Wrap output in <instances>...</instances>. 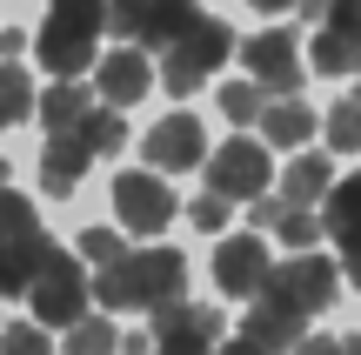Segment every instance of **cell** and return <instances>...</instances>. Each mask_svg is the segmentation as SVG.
<instances>
[{"label":"cell","mask_w":361,"mask_h":355,"mask_svg":"<svg viewBox=\"0 0 361 355\" xmlns=\"http://www.w3.org/2000/svg\"><path fill=\"white\" fill-rule=\"evenodd\" d=\"M147 88H154V67H147V54H141V47H114V54L101 61V101H107V107L141 101Z\"/></svg>","instance_id":"e0dca14e"},{"label":"cell","mask_w":361,"mask_h":355,"mask_svg":"<svg viewBox=\"0 0 361 355\" xmlns=\"http://www.w3.org/2000/svg\"><path fill=\"white\" fill-rule=\"evenodd\" d=\"M335 248H341V268H348V282L361 289V228H348V235H335Z\"/></svg>","instance_id":"d6a6232c"},{"label":"cell","mask_w":361,"mask_h":355,"mask_svg":"<svg viewBox=\"0 0 361 355\" xmlns=\"http://www.w3.org/2000/svg\"><path fill=\"white\" fill-rule=\"evenodd\" d=\"M247 7H261V13H295V0H247Z\"/></svg>","instance_id":"8d00e7d4"},{"label":"cell","mask_w":361,"mask_h":355,"mask_svg":"<svg viewBox=\"0 0 361 355\" xmlns=\"http://www.w3.org/2000/svg\"><path fill=\"white\" fill-rule=\"evenodd\" d=\"M268 174H274L268 148L234 134L221 155H207V195H221V201H255V195H268Z\"/></svg>","instance_id":"ba28073f"},{"label":"cell","mask_w":361,"mask_h":355,"mask_svg":"<svg viewBox=\"0 0 361 355\" xmlns=\"http://www.w3.org/2000/svg\"><path fill=\"white\" fill-rule=\"evenodd\" d=\"M308 47H314V74L355 80L361 74V0H328Z\"/></svg>","instance_id":"8992f818"},{"label":"cell","mask_w":361,"mask_h":355,"mask_svg":"<svg viewBox=\"0 0 361 355\" xmlns=\"http://www.w3.org/2000/svg\"><path fill=\"white\" fill-rule=\"evenodd\" d=\"M40 228V208L27 195H13L7 181H0V241H13V235H34Z\"/></svg>","instance_id":"4316f807"},{"label":"cell","mask_w":361,"mask_h":355,"mask_svg":"<svg viewBox=\"0 0 361 355\" xmlns=\"http://www.w3.org/2000/svg\"><path fill=\"white\" fill-rule=\"evenodd\" d=\"M87 302H94V282H87V268L74 262V255L54 241V255L40 262V275H34V289H27V308L40 315V329H67L74 315H87Z\"/></svg>","instance_id":"277c9868"},{"label":"cell","mask_w":361,"mask_h":355,"mask_svg":"<svg viewBox=\"0 0 361 355\" xmlns=\"http://www.w3.org/2000/svg\"><path fill=\"white\" fill-rule=\"evenodd\" d=\"M268 275H274V262H268V248H261V235H228L214 248V289L221 295H247V302H255Z\"/></svg>","instance_id":"7c38bea8"},{"label":"cell","mask_w":361,"mask_h":355,"mask_svg":"<svg viewBox=\"0 0 361 355\" xmlns=\"http://www.w3.org/2000/svg\"><path fill=\"white\" fill-rule=\"evenodd\" d=\"M328 235H348V228H361V174H348V181H335V201H328Z\"/></svg>","instance_id":"484cf974"},{"label":"cell","mask_w":361,"mask_h":355,"mask_svg":"<svg viewBox=\"0 0 361 355\" xmlns=\"http://www.w3.org/2000/svg\"><path fill=\"white\" fill-rule=\"evenodd\" d=\"M34 114V80L20 74V61H0V128H20V121Z\"/></svg>","instance_id":"7402d4cb"},{"label":"cell","mask_w":361,"mask_h":355,"mask_svg":"<svg viewBox=\"0 0 361 355\" xmlns=\"http://www.w3.org/2000/svg\"><path fill=\"white\" fill-rule=\"evenodd\" d=\"M261 134H268L274 148H301L314 134V114L301 107V94H268V107H261Z\"/></svg>","instance_id":"d6986e66"},{"label":"cell","mask_w":361,"mask_h":355,"mask_svg":"<svg viewBox=\"0 0 361 355\" xmlns=\"http://www.w3.org/2000/svg\"><path fill=\"white\" fill-rule=\"evenodd\" d=\"M201 80H207V74H201V67H188L180 54H168V61H161V88H168L174 101H180V94H194Z\"/></svg>","instance_id":"f546056e"},{"label":"cell","mask_w":361,"mask_h":355,"mask_svg":"<svg viewBox=\"0 0 361 355\" xmlns=\"http://www.w3.org/2000/svg\"><path fill=\"white\" fill-rule=\"evenodd\" d=\"M274 228H281L288 248H314V241H322V222H314L308 208H281V215H274Z\"/></svg>","instance_id":"f1b7e54d"},{"label":"cell","mask_w":361,"mask_h":355,"mask_svg":"<svg viewBox=\"0 0 361 355\" xmlns=\"http://www.w3.org/2000/svg\"><path fill=\"white\" fill-rule=\"evenodd\" d=\"M214 355H274V349L247 342V335H234V342H228V335H221V342H214Z\"/></svg>","instance_id":"d590c367"},{"label":"cell","mask_w":361,"mask_h":355,"mask_svg":"<svg viewBox=\"0 0 361 355\" xmlns=\"http://www.w3.org/2000/svg\"><path fill=\"white\" fill-rule=\"evenodd\" d=\"M241 335H247V342H261V349H274V355H288L301 335H308V308H295L274 282H261V295H255V308H247Z\"/></svg>","instance_id":"30bf717a"},{"label":"cell","mask_w":361,"mask_h":355,"mask_svg":"<svg viewBox=\"0 0 361 355\" xmlns=\"http://www.w3.org/2000/svg\"><path fill=\"white\" fill-rule=\"evenodd\" d=\"M188 289V262L174 248H141V255H121V262L101 268L94 282V302L107 315H128V308H161V302H180Z\"/></svg>","instance_id":"6da1fadb"},{"label":"cell","mask_w":361,"mask_h":355,"mask_svg":"<svg viewBox=\"0 0 361 355\" xmlns=\"http://www.w3.org/2000/svg\"><path fill=\"white\" fill-rule=\"evenodd\" d=\"M87 161H94V148L80 141L74 128L47 134V148H40V181H47V195H74V188L87 181Z\"/></svg>","instance_id":"5bb4252c"},{"label":"cell","mask_w":361,"mask_h":355,"mask_svg":"<svg viewBox=\"0 0 361 355\" xmlns=\"http://www.w3.org/2000/svg\"><path fill=\"white\" fill-rule=\"evenodd\" d=\"M0 181H7V155H0Z\"/></svg>","instance_id":"f35d334b"},{"label":"cell","mask_w":361,"mask_h":355,"mask_svg":"<svg viewBox=\"0 0 361 355\" xmlns=\"http://www.w3.org/2000/svg\"><path fill=\"white\" fill-rule=\"evenodd\" d=\"M0 355H54V342L40 322H13V329H0Z\"/></svg>","instance_id":"83f0119b"},{"label":"cell","mask_w":361,"mask_h":355,"mask_svg":"<svg viewBox=\"0 0 361 355\" xmlns=\"http://www.w3.org/2000/svg\"><path fill=\"white\" fill-rule=\"evenodd\" d=\"M221 342V315L201 302H161L154 308V349L161 355H214Z\"/></svg>","instance_id":"9c48e42d"},{"label":"cell","mask_w":361,"mask_h":355,"mask_svg":"<svg viewBox=\"0 0 361 355\" xmlns=\"http://www.w3.org/2000/svg\"><path fill=\"white\" fill-rule=\"evenodd\" d=\"M0 61H7V54H0Z\"/></svg>","instance_id":"ab89813d"},{"label":"cell","mask_w":361,"mask_h":355,"mask_svg":"<svg viewBox=\"0 0 361 355\" xmlns=\"http://www.w3.org/2000/svg\"><path fill=\"white\" fill-rule=\"evenodd\" d=\"M288 355H341V342H335V335H301Z\"/></svg>","instance_id":"e575fe53"},{"label":"cell","mask_w":361,"mask_h":355,"mask_svg":"<svg viewBox=\"0 0 361 355\" xmlns=\"http://www.w3.org/2000/svg\"><path fill=\"white\" fill-rule=\"evenodd\" d=\"M74 134L94 148V155H121V141H128V121H121V107H87V114L74 121Z\"/></svg>","instance_id":"44dd1931"},{"label":"cell","mask_w":361,"mask_h":355,"mask_svg":"<svg viewBox=\"0 0 361 355\" xmlns=\"http://www.w3.org/2000/svg\"><path fill=\"white\" fill-rule=\"evenodd\" d=\"M80 255H87V262H121L128 248H121L114 228H87V235H80Z\"/></svg>","instance_id":"4dcf8cb0"},{"label":"cell","mask_w":361,"mask_h":355,"mask_svg":"<svg viewBox=\"0 0 361 355\" xmlns=\"http://www.w3.org/2000/svg\"><path fill=\"white\" fill-rule=\"evenodd\" d=\"M328 148H335V155H361V94L335 101V114H328Z\"/></svg>","instance_id":"cb8c5ba5"},{"label":"cell","mask_w":361,"mask_h":355,"mask_svg":"<svg viewBox=\"0 0 361 355\" xmlns=\"http://www.w3.org/2000/svg\"><path fill=\"white\" fill-rule=\"evenodd\" d=\"M268 282H274L295 308H308V315L335 308V262H322V255H308V248H295V262H281Z\"/></svg>","instance_id":"4fadbf2b"},{"label":"cell","mask_w":361,"mask_h":355,"mask_svg":"<svg viewBox=\"0 0 361 355\" xmlns=\"http://www.w3.org/2000/svg\"><path fill=\"white\" fill-rule=\"evenodd\" d=\"M101 27H107V0H54L47 20H40V34H34V54L54 67V74H87Z\"/></svg>","instance_id":"7a4b0ae2"},{"label":"cell","mask_w":361,"mask_h":355,"mask_svg":"<svg viewBox=\"0 0 361 355\" xmlns=\"http://www.w3.org/2000/svg\"><path fill=\"white\" fill-rule=\"evenodd\" d=\"M341 355H361V335H341Z\"/></svg>","instance_id":"74e56055"},{"label":"cell","mask_w":361,"mask_h":355,"mask_svg":"<svg viewBox=\"0 0 361 355\" xmlns=\"http://www.w3.org/2000/svg\"><path fill=\"white\" fill-rule=\"evenodd\" d=\"M201 161H207V128L194 114H168V121L147 128V168L188 174V168H201Z\"/></svg>","instance_id":"8fae6325"},{"label":"cell","mask_w":361,"mask_h":355,"mask_svg":"<svg viewBox=\"0 0 361 355\" xmlns=\"http://www.w3.org/2000/svg\"><path fill=\"white\" fill-rule=\"evenodd\" d=\"M168 54H180V61L201 67V74H214V67H228V54H234V27L221 20V13H194L188 34H180Z\"/></svg>","instance_id":"9a60e30c"},{"label":"cell","mask_w":361,"mask_h":355,"mask_svg":"<svg viewBox=\"0 0 361 355\" xmlns=\"http://www.w3.org/2000/svg\"><path fill=\"white\" fill-rule=\"evenodd\" d=\"M188 222H194V228H207V235H221V228H228V201H221V195L188 201Z\"/></svg>","instance_id":"1f68e13d"},{"label":"cell","mask_w":361,"mask_h":355,"mask_svg":"<svg viewBox=\"0 0 361 355\" xmlns=\"http://www.w3.org/2000/svg\"><path fill=\"white\" fill-rule=\"evenodd\" d=\"M281 208H288L281 195H255V208H247V215H255V228H274V215H281Z\"/></svg>","instance_id":"836d02e7"},{"label":"cell","mask_w":361,"mask_h":355,"mask_svg":"<svg viewBox=\"0 0 361 355\" xmlns=\"http://www.w3.org/2000/svg\"><path fill=\"white\" fill-rule=\"evenodd\" d=\"M47 255H54V235H47V228H34V235H13V241H0V295H27Z\"/></svg>","instance_id":"2e32d148"},{"label":"cell","mask_w":361,"mask_h":355,"mask_svg":"<svg viewBox=\"0 0 361 355\" xmlns=\"http://www.w3.org/2000/svg\"><path fill=\"white\" fill-rule=\"evenodd\" d=\"M114 349H121V335H114L107 315H74L67 322V355H114Z\"/></svg>","instance_id":"603a6c76"},{"label":"cell","mask_w":361,"mask_h":355,"mask_svg":"<svg viewBox=\"0 0 361 355\" xmlns=\"http://www.w3.org/2000/svg\"><path fill=\"white\" fill-rule=\"evenodd\" d=\"M328 188H335V161L328 155H295L281 168V201L288 208H308V201H322Z\"/></svg>","instance_id":"ac0fdd59"},{"label":"cell","mask_w":361,"mask_h":355,"mask_svg":"<svg viewBox=\"0 0 361 355\" xmlns=\"http://www.w3.org/2000/svg\"><path fill=\"white\" fill-rule=\"evenodd\" d=\"M201 0H107V34L121 47H174Z\"/></svg>","instance_id":"3957f363"},{"label":"cell","mask_w":361,"mask_h":355,"mask_svg":"<svg viewBox=\"0 0 361 355\" xmlns=\"http://www.w3.org/2000/svg\"><path fill=\"white\" fill-rule=\"evenodd\" d=\"M87 107H94V94L80 88L74 74H61V80H54L47 94H34V114L47 121V134H61V128H74V121L87 114Z\"/></svg>","instance_id":"ffe728a7"},{"label":"cell","mask_w":361,"mask_h":355,"mask_svg":"<svg viewBox=\"0 0 361 355\" xmlns=\"http://www.w3.org/2000/svg\"><path fill=\"white\" fill-rule=\"evenodd\" d=\"M261 107H268V94H261L255 80H228V88H221V114H228L234 128H255Z\"/></svg>","instance_id":"d4e9b609"},{"label":"cell","mask_w":361,"mask_h":355,"mask_svg":"<svg viewBox=\"0 0 361 355\" xmlns=\"http://www.w3.org/2000/svg\"><path fill=\"white\" fill-rule=\"evenodd\" d=\"M174 188L161 168H121L114 174V222L128 228V235H161V228L174 222Z\"/></svg>","instance_id":"5b68a950"},{"label":"cell","mask_w":361,"mask_h":355,"mask_svg":"<svg viewBox=\"0 0 361 355\" xmlns=\"http://www.w3.org/2000/svg\"><path fill=\"white\" fill-rule=\"evenodd\" d=\"M301 40L288 34V27H268V34H255V40H234V54L247 61V80H255L261 94H301Z\"/></svg>","instance_id":"52a82bcc"}]
</instances>
